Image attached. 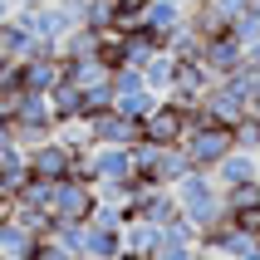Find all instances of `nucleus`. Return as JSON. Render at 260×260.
I'll list each match as a JSON object with an SVG mask.
<instances>
[{
	"mask_svg": "<svg viewBox=\"0 0 260 260\" xmlns=\"http://www.w3.org/2000/svg\"><path fill=\"white\" fill-rule=\"evenodd\" d=\"M177 202H182V216L197 226V231H206V226H216V221H226V197H221L216 177L202 172V167H187L182 172V182H177Z\"/></svg>",
	"mask_w": 260,
	"mask_h": 260,
	"instance_id": "nucleus-1",
	"label": "nucleus"
},
{
	"mask_svg": "<svg viewBox=\"0 0 260 260\" xmlns=\"http://www.w3.org/2000/svg\"><path fill=\"white\" fill-rule=\"evenodd\" d=\"M187 167H191V162H187L182 147H157V143H138V147H133L138 187H177Z\"/></svg>",
	"mask_w": 260,
	"mask_h": 260,
	"instance_id": "nucleus-2",
	"label": "nucleus"
},
{
	"mask_svg": "<svg viewBox=\"0 0 260 260\" xmlns=\"http://www.w3.org/2000/svg\"><path fill=\"white\" fill-rule=\"evenodd\" d=\"M182 152H187L191 167H202V172H211L226 152H231V128H221V123H206V118H197L187 133H182Z\"/></svg>",
	"mask_w": 260,
	"mask_h": 260,
	"instance_id": "nucleus-3",
	"label": "nucleus"
},
{
	"mask_svg": "<svg viewBox=\"0 0 260 260\" xmlns=\"http://www.w3.org/2000/svg\"><path fill=\"white\" fill-rule=\"evenodd\" d=\"M246 113H250V103H246V93H241L236 79H211V88L197 99V118L221 123V128H231L236 118H246Z\"/></svg>",
	"mask_w": 260,
	"mask_h": 260,
	"instance_id": "nucleus-4",
	"label": "nucleus"
},
{
	"mask_svg": "<svg viewBox=\"0 0 260 260\" xmlns=\"http://www.w3.org/2000/svg\"><path fill=\"white\" fill-rule=\"evenodd\" d=\"M197 123V108H182V103L162 99L152 113L143 118V143H157V147H177L182 143V133Z\"/></svg>",
	"mask_w": 260,
	"mask_h": 260,
	"instance_id": "nucleus-5",
	"label": "nucleus"
},
{
	"mask_svg": "<svg viewBox=\"0 0 260 260\" xmlns=\"http://www.w3.org/2000/svg\"><path fill=\"white\" fill-rule=\"evenodd\" d=\"M99 206V187L84 182V177H64L54 182V202H49V216L54 221H88Z\"/></svg>",
	"mask_w": 260,
	"mask_h": 260,
	"instance_id": "nucleus-6",
	"label": "nucleus"
},
{
	"mask_svg": "<svg viewBox=\"0 0 260 260\" xmlns=\"http://www.w3.org/2000/svg\"><path fill=\"white\" fill-rule=\"evenodd\" d=\"M25 162H29V177H44V182H64L74 177V147L64 138H44V143L25 147Z\"/></svg>",
	"mask_w": 260,
	"mask_h": 260,
	"instance_id": "nucleus-7",
	"label": "nucleus"
},
{
	"mask_svg": "<svg viewBox=\"0 0 260 260\" xmlns=\"http://www.w3.org/2000/svg\"><path fill=\"white\" fill-rule=\"evenodd\" d=\"M88 138H93V147H138L143 143V123L123 118L118 108H103V113L88 118Z\"/></svg>",
	"mask_w": 260,
	"mask_h": 260,
	"instance_id": "nucleus-8",
	"label": "nucleus"
},
{
	"mask_svg": "<svg viewBox=\"0 0 260 260\" xmlns=\"http://www.w3.org/2000/svg\"><path fill=\"white\" fill-rule=\"evenodd\" d=\"M202 64H206L211 79H231V74L246 64V44L236 40L231 29H226V35H206L202 40Z\"/></svg>",
	"mask_w": 260,
	"mask_h": 260,
	"instance_id": "nucleus-9",
	"label": "nucleus"
},
{
	"mask_svg": "<svg viewBox=\"0 0 260 260\" xmlns=\"http://www.w3.org/2000/svg\"><path fill=\"white\" fill-rule=\"evenodd\" d=\"M206 88H211V74H206L202 59H177V79H172V88L162 99L182 103V108H197V99H202Z\"/></svg>",
	"mask_w": 260,
	"mask_h": 260,
	"instance_id": "nucleus-10",
	"label": "nucleus"
},
{
	"mask_svg": "<svg viewBox=\"0 0 260 260\" xmlns=\"http://www.w3.org/2000/svg\"><path fill=\"white\" fill-rule=\"evenodd\" d=\"M182 25H187V10L177 0H147L143 5V35H152L157 44H167Z\"/></svg>",
	"mask_w": 260,
	"mask_h": 260,
	"instance_id": "nucleus-11",
	"label": "nucleus"
},
{
	"mask_svg": "<svg viewBox=\"0 0 260 260\" xmlns=\"http://www.w3.org/2000/svg\"><path fill=\"white\" fill-rule=\"evenodd\" d=\"M15 74H20V88H25V93H49V88L59 84V54L15 59Z\"/></svg>",
	"mask_w": 260,
	"mask_h": 260,
	"instance_id": "nucleus-12",
	"label": "nucleus"
},
{
	"mask_svg": "<svg viewBox=\"0 0 260 260\" xmlns=\"http://www.w3.org/2000/svg\"><path fill=\"white\" fill-rule=\"evenodd\" d=\"M211 177H216V187L226 191V187H246V182H255L260 177V157L255 152H241V147H231L226 157L211 167Z\"/></svg>",
	"mask_w": 260,
	"mask_h": 260,
	"instance_id": "nucleus-13",
	"label": "nucleus"
},
{
	"mask_svg": "<svg viewBox=\"0 0 260 260\" xmlns=\"http://www.w3.org/2000/svg\"><path fill=\"white\" fill-rule=\"evenodd\" d=\"M59 74H64L74 88H93V84H108L113 64L103 54H74V59H59Z\"/></svg>",
	"mask_w": 260,
	"mask_h": 260,
	"instance_id": "nucleus-14",
	"label": "nucleus"
},
{
	"mask_svg": "<svg viewBox=\"0 0 260 260\" xmlns=\"http://www.w3.org/2000/svg\"><path fill=\"white\" fill-rule=\"evenodd\" d=\"M35 246H40V236L29 231L20 216H0V260H29L35 255Z\"/></svg>",
	"mask_w": 260,
	"mask_h": 260,
	"instance_id": "nucleus-15",
	"label": "nucleus"
},
{
	"mask_svg": "<svg viewBox=\"0 0 260 260\" xmlns=\"http://www.w3.org/2000/svg\"><path fill=\"white\" fill-rule=\"evenodd\" d=\"M84 255L88 260H118L123 255V226H99V221H88L84 226Z\"/></svg>",
	"mask_w": 260,
	"mask_h": 260,
	"instance_id": "nucleus-16",
	"label": "nucleus"
},
{
	"mask_svg": "<svg viewBox=\"0 0 260 260\" xmlns=\"http://www.w3.org/2000/svg\"><path fill=\"white\" fill-rule=\"evenodd\" d=\"M49 113H54V128H64V123H74V118H84V93L59 74V84L49 88Z\"/></svg>",
	"mask_w": 260,
	"mask_h": 260,
	"instance_id": "nucleus-17",
	"label": "nucleus"
},
{
	"mask_svg": "<svg viewBox=\"0 0 260 260\" xmlns=\"http://www.w3.org/2000/svg\"><path fill=\"white\" fill-rule=\"evenodd\" d=\"M157 236H162V226H152V221H128V226H123V250L147 260L157 250Z\"/></svg>",
	"mask_w": 260,
	"mask_h": 260,
	"instance_id": "nucleus-18",
	"label": "nucleus"
},
{
	"mask_svg": "<svg viewBox=\"0 0 260 260\" xmlns=\"http://www.w3.org/2000/svg\"><path fill=\"white\" fill-rule=\"evenodd\" d=\"M143 79H147V88H152V93H167V88H172V79H177V54H172V49H157V54L143 64Z\"/></svg>",
	"mask_w": 260,
	"mask_h": 260,
	"instance_id": "nucleus-19",
	"label": "nucleus"
},
{
	"mask_svg": "<svg viewBox=\"0 0 260 260\" xmlns=\"http://www.w3.org/2000/svg\"><path fill=\"white\" fill-rule=\"evenodd\" d=\"M25 177H29L25 147H20V143H10V147H5V152H0V187H5V191H10V197H15V191H20V182H25Z\"/></svg>",
	"mask_w": 260,
	"mask_h": 260,
	"instance_id": "nucleus-20",
	"label": "nucleus"
},
{
	"mask_svg": "<svg viewBox=\"0 0 260 260\" xmlns=\"http://www.w3.org/2000/svg\"><path fill=\"white\" fill-rule=\"evenodd\" d=\"M162 103V93H152V88H133V93H113V108L123 118H133V123H143L152 108Z\"/></svg>",
	"mask_w": 260,
	"mask_h": 260,
	"instance_id": "nucleus-21",
	"label": "nucleus"
},
{
	"mask_svg": "<svg viewBox=\"0 0 260 260\" xmlns=\"http://www.w3.org/2000/svg\"><path fill=\"white\" fill-rule=\"evenodd\" d=\"M231 147L260 157V113H246V118H236V123H231Z\"/></svg>",
	"mask_w": 260,
	"mask_h": 260,
	"instance_id": "nucleus-22",
	"label": "nucleus"
},
{
	"mask_svg": "<svg viewBox=\"0 0 260 260\" xmlns=\"http://www.w3.org/2000/svg\"><path fill=\"white\" fill-rule=\"evenodd\" d=\"M221 197H226V216H231V211H246V206H255V202H260V182H246V187H226Z\"/></svg>",
	"mask_w": 260,
	"mask_h": 260,
	"instance_id": "nucleus-23",
	"label": "nucleus"
},
{
	"mask_svg": "<svg viewBox=\"0 0 260 260\" xmlns=\"http://www.w3.org/2000/svg\"><path fill=\"white\" fill-rule=\"evenodd\" d=\"M133 88H147L143 69H133V64H118V69H113V93H133Z\"/></svg>",
	"mask_w": 260,
	"mask_h": 260,
	"instance_id": "nucleus-24",
	"label": "nucleus"
},
{
	"mask_svg": "<svg viewBox=\"0 0 260 260\" xmlns=\"http://www.w3.org/2000/svg\"><path fill=\"white\" fill-rule=\"evenodd\" d=\"M187 260H226V255H216V250H202V246H197V250H191Z\"/></svg>",
	"mask_w": 260,
	"mask_h": 260,
	"instance_id": "nucleus-25",
	"label": "nucleus"
},
{
	"mask_svg": "<svg viewBox=\"0 0 260 260\" xmlns=\"http://www.w3.org/2000/svg\"><path fill=\"white\" fill-rule=\"evenodd\" d=\"M15 10H35V5H44V0H10Z\"/></svg>",
	"mask_w": 260,
	"mask_h": 260,
	"instance_id": "nucleus-26",
	"label": "nucleus"
},
{
	"mask_svg": "<svg viewBox=\"0 0 260 260\" xmlns=\"http://www.w3.org/2000/svg\"><path fill=\"white\" fill-rule=\"evenodd\" d=\"M236 260H260V241H255V246L246 250V255H236Z\"/></svg>",
	"mask_w": 260,
	"mask_h": 260,
	"instance_id": "nucleus-27",
	"label": "nucleus"
},
{
	"mask_svg": "<svg viewBox=\"0 0 260 260\" xmlns=\"http://www.w3.org/2000/svg\"><path fill=\"white\" fill-rule=\"evenodd\" d=\"M10 10H15L10 0H0V20H10Z\"/></svg>",
	"mask_w": 260,
	"mask_h": 260,
	"instance_id": "nucleus-28",
	"label": "nucleus"
},
{
	"mask_svg": "<svg viewBox=\"0 0 260 260\" xmlns=\"http://www.w3.org/2000/svg\"><path fill=\"white\" fill-rule=\"evenodd\" d=\"M0 211H10V191L0 187Z\"/></svg>",
	"mask_w": 260,
	"mask_h": 260,
	"instance_id": "nucleus-29",
	"label": "nucleus"
},
{
	"mask_svg": "<svg viewBox=\"0 0 260 260\" xmlns=\"http://www.w3.org/2000/svg\"><path fill=\"white\" fill-rule=\"evenodd\" d=\"M177 5H182V10H191V5H197V0H177Z\"/></svg>",
	"mask_w": 260,
	"mask_h": 260,
	"instance_id": "nucleus-30",
	"label": "nucleus"
},
{
	"mask_svg": "<svg viewBox=\"0 0 260 260\" xmlns=\"http://www.w3.org/2000/svg\"><path fill=\"white\" fill-rule=\"evenodd\" d=\"M118 260H143V255H128V250H123V255H118Z\"/></svg>",
	"mask_w": 260,
	"mask_h": 260,
	"instance_id": "nucleus-31",
	"label": "nucleus"
},
{
	"mask_svg": "<svg viewBox=\"0 0 260 260\" xmlns=\"http://www.w3.org/2000/svg\"><path fill=\"white\" fill-rule=\"evenodd\" d=\"M255 182H260V177H255Z\"/></svg>",
	"mask_w": 260,
	"mask_h": 260,
	"instance_id": "nucleus-32",
	"label": "nucleus"
}]
</instances>
